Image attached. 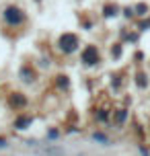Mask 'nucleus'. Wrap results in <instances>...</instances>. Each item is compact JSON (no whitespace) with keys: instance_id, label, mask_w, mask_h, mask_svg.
Segmentation results:
<instances>
[{"instance_id":"nucleus-1","label":"nucleus","mask_w":150,"mask_h":156,"mask_svg":"<svg viewBox=\"0 0 150 156\" xmlns=\"http://www.w3.org/2000/svg\"><path fill=\"white\" fill-rule=\"evenodd\" d=\"M4 19H6V23L8 25H21L23 23V12L19 10L16 6H8L6 10H4Z\"/></svg>"},{"instance_id":"nucleus-2","label":"nucleus","mask_w":150,"mask_h":156,"mask_svg":"<svg viewBox=\"0 0 150 156\" xmlns=\"http://www.w3.org/2000/svg\"><path fill=\"white\" fill-rule=\"evenodd\" d=\"M76 37L74 35H64L62 39H60V45H62V49H66V51H72L74 47H76Z\"/></svg>"},{"instance_id":"nucleus-3","label":"nucleus","mask_w":150,"mask_h":156,"mask_svg":"<svg viewBox=\"0 0 150 156\" xmlns=\"http://www.w3.org/2000/svg\"><path fill=\"white\" fill-rule=\"evenodd\" d=\"M82 58H84V62H87V64H95L97 60H99V54H97L95 47H87L84 54H82Z\"/></svg>"}]
</instances>
